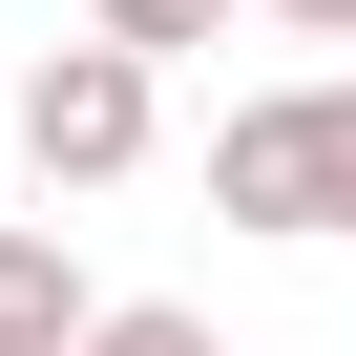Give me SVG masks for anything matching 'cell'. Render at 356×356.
I'll use <instances>...</instances> for the list:
<instances>
[{"instance_id":"obj_1","label":"cell","mask_w":356,"mask_h":356,"mask_svg":"<svg viewBox=\"0 0 356 356\" xmlns=\"http://www.w3.org/2000/svg\"><path fill=\"white\" fill-rule=\"evenodd\" d=\"M210 210L273 231V252H335L356 231V84H252L210 126Z\"/></svg>"},{"instance_id":"obj_2","label":"cell","mask_w":356,"mask_h":356,"mask_svg":"<svg viewBox=\"0 0 356 356\" xmlns=\"http://www.w3.org/2000/svg\"><path fill=\"white\" fill-rule=\"evenodd\" d=\"M22 168H42V189H126V168H147V42H42L22 63Z\"/></svg>"},{"instance_id":"obj_3","label":"cell","mask_w":356,"mask_h":356,"mask_svg":"<svg viewBox=\"0 0 356 356\" xmlns=\"http://www.w3.org/2000/svg\"><path fill=\"white\" fill-rule=\"evenodd\" d=\"M84 335V273H63V231H0V356H63Z\"/></svg>"},{"instance_id":"obj_4","label":"cell","mask_w":356,"mask_h":356,"mask_svg":"<svg viewBox=\"0 0 356 356\" xmlns=\"http://www.w3.org/2000/svg\"><path fill=\"white\" fill-rule=\"evenodd\" d=\"M63 356H210V314H189V293H126V314H84Z\"/></svg>"},{"instance_id":"obj_5","label":"cell","mask_w":356,"mask_h":356,"mask_svg":"<svg viewBox=\"0 0 356 356\" xmlns=\"http://www.w3.org/2000/svg\"><path fill=\"white\" fill-rule=\"evenodd\" d=\"M84 22H105V42H147V63H168V42H231V0H84Z\"/></svg>"},{"instance_id":"obj_6","label":"cell","mask_w":356,"mask_h":356,"mask_svg":"<svg viewBox=\"0 0 356 356\" xmlns=\"http://www.w3.org/2000/svg\"><path fill=\"white\" fill-rule=\"evenodd\" d=\"M273 22H293V42H356V0H273Z\"/></svg>"}]
</instances>
